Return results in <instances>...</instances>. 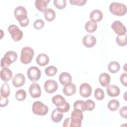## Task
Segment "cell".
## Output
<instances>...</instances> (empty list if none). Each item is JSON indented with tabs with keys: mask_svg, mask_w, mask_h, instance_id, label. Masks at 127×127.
Listing matches in <instances>:
<instances>
[{
	"mask_svg": "<svg viewBox=\"0 0 127 127\" xmlns=\"http://www.w3.org/2000/svg\"><path fill=\"white\" fill-rule=\"evenodd\" d=\"M81 111L74 109L71 114L70 118L65 119L63 123L64 127H80L83 119V115Z\"/></svg>",
	"mask_w": 127,
	"mask_h": 127,
	"instance_id": "1",
	"label": "cell"
},
{
	"mask_svg": "<svg viewBox=\"0 0 127 127\" xmlns=\"http://www.w3.org/2000/svg\"><path fill=\"white\" fill-rule=\"evenodd\" d=\"M14 14L16 19L22 27H26L29 23V19L27 17V11L23 6H17L14 11Z\"/></svg>",
	"mask_w": 127,
	"mask_h": 127,
	"instance_id": "2",
	"label": "cell"
},
{
	"mask_svg": "<svg viewBox=\"0 0 127 127\" xmlns=\"http://www.w3.org/2000/svg\"><path fill=\"white\" fill-rule=\"evenodd\" d=\"M110 11L113 14L119 16H122L126 14L127 6L122 3L113 2L109 6Z\"/></svg>",
	"mask_w": 127,
	"mask_h": 127,
	"instance_id": "3",
	"label": "cell"
},
{
	"mask_svg": "<svg viewBox=\"0 0 127 127\" xmlns=\"http://www.w3.org/2000/svg\"><path fill=\"white\" fill-rule=\"evenodd\" d=\"M17 59V53L13 51H7L1 59L0 65L2 68L9 66Z\"/></svg>",
	"mask_w": 127,
	"mask_h": 127,
	"instance_id": "4",
	"label": "cell"
},
{
	"mask_svg": "<svg viewBox=\"0 0 127 127\" xmlns=\"http://www.w3.org/2000/svg\"><path fill=\"white\" fill-rule=\"evenodd\" d=\"M34 55L33 49L30 47H25L21 51L20 61L22 63L27 64L31 63Z\"/></svg>",
	"mask_w": 127,
	"mask_h": 127,
	"instance_id": "5",
	"label": "cell"
},
{
	"mask_svg": "<svg viewBox=\"0 0 127 127\" xmlns=\"http://www.w3.org/2000/svg\"><path fill=\"white\" fill-rule=\"evenodd\" d=\"M48 111V107L41 101H35L32 105V112L35 115L41 116H45Z\"/></svg>",
	"mask_w": 127,
	"mask_h": 127,
	"instance_id": "6",
	"label": "cell"
},
{
	"mask_svg": "<svg viewBox=\"0 0 127 127\" xmlns=\"http://www.w3.org/2000/svg\"><path fill=\"white\" fill-rule=\"evenodd\" d=\"M8 31L12 39L15 42L20 41L23 37V32L15 25H10L8 28Z\"/></svg>",
	"mask_w": 127,
	"mask_h": 127,
	"instance_id": "7",
	"label": "cell"
},
{
	"mask_svg": "<svg viewBox=\"0 0 127 127\" xmlns=\"http://www.w3.org/2000/svg\"><path fill=\"white\" fill-rule=\"evenodd\" d=\"M27 76L32 81H37L41 77V72L37 66H31L29 68L27 72Z\"/></svg>",
	"mask_w": 127,
	"mask_h": 127,
	"instance_id": "8",
	"label": "cell"
},
{
	"mask_svg": "<svg viewBox=\"0 0 127 127\" xmlns=\"http://www.w3.org/2000/svg\"><path fill=\"white\" fill-rule=\"evenodd\" d=\"M111 28L118 35H125L127 32L126 26L120 21H114L111 25Z\"/></svg>",
	"mask_w": 127,
	"mask_h": 127,
	"instance_id": "9",
	"label": "cell"
},
{
	"mask_svg": "<svg viewBox=\"0 0 127 127\" xmlns=\"http://www.w3.org/2000/svg\"><path fill=\"white\" fill-rule=\"evenodd\" d=\"M44 87L46 92L48 93H53L58 89V85L55 80L49 79L45 82Z\"/></svg>",
	"mask_w": 127,
	"mask_h": 127,
	"instance_id": "10",
	"label": "cell"
},
{
	"mask_svg": "<svg viewBox=\"0 0 127 127\" xmlns=\"http://www.w3.org/2000/svg\"><path fill=\"white\" fill-rule=\"evenodd\" d=\"M29 92L32 98H39L41 95V89L40 85L36 83H32L29 86Z\"/></svg>",
	"mask_w": 127,
	"mask_h": 127,
	"instance_id": "11",
	"label": "cell"
},
{
	"mask_svg": "<svg viewBox=\"0 0 127 127\" xmlns=\"http://www.w3.org/2000/svg\"><path fill=\"white\" fill-rule=\"evenodd\" d=\"M92 93V87L87 83H82L79 87L80 95L84 98L89 97Z\"/></svg>",
	"mask_w": 127,
	"mask_h": 127,
	"instance_id": "12",
	"label": "cell"
},
{
	"mask_svg": "<svg viewBox=\"0 0 127 127\" xmlns=\"http://www.w3.org/2000/svg\"><path fill=\"white\" fill-rule=\"evenodd\" d=\"M82 43L85 47L89 48H91L96 44V39L93 35L87 34L83 37Z\"/></svg>",
	"mask_w": 127,
	"mask_h": 127,
	"instance_id": "13",
	"label": "cell"
},
{
	"mask_svg": "<svg viewBox=\"0 0 127 127\" xmlns=\"http://www.w3.org/2000/svg\"><path fill=\"white\" fill-rule=\"evenodd\" d=\"M25 82V76L21 73L16 74L12 79V84L15 87H19L23 86Z\"/></svg>",
	"mask_w": 127,
	"mask_h": 127,
	"instance_id": "14",
	"label": "cell"
},
{
	"mask_svg": "<svg viewBox=\"0 0 127 127\" xmlns=\"http://www.w3.org/2000/svg\"><path fill=\"white\" fill-rule=\"evenodd\" d=\"M76 91V86L72 83L70 82L65 85L63 88L64 94L67 96H70L75 93Z\"/></svg>",
	"mask_w": 127,
	"mask_h": 127,
	"instance_id": "15",
	"label": "cell"
},
{
	"mask_svg": "<svg viewBox=\"0 0 127 127\" xmlns=\"http://www.w3.org/2000/svg\"><path fill=\"white\" fill-rule=\"evenodd\" d=\"M108 95L110 97H117L120 93V89L115 85H108L106 88Z\"/></svg>",
	"mask_w": 127,
	"mask_h": 127,
	"instance_id": "16",
	"label": "cell"
},
{
	"mask_svg": "<svg viewBox=\"0 0 127 127\" xmlns=\"http://www.w3.org/2000/svg\"><path fill=\"white\" fill-rule=\"evenodd\" d=\"M0 75L2 81H9L12 78V72L10 69L7 67H4L2 68L0 70Z\"/></svg>",
	"mask_w": 127,
	"mask_h": 127,
	"instance_id": "17",
	"label": "cell"
},
{
	"mask_svg": "<svg viewBox=\"0 0 127 127\" xmlns=\"http://www.w3.org/2000/svg\"><path fill=\"white\" fill-rule=\"evenodd\" d=\"M103 18L102 12L99 9H94L90 14V19L91 21L97 22L100 21Z\"/></svg>",
	"mask_w": 127,
	"mask_h": 127,
	"instance_id": "18",
	"label": "cell"
},
{
	"mask_svg": "<svg viewBox=\"0 0 127 127\" xmlns=\"http://www.w3.org/2000/svg\"><path fill=\"white\" fill-rule=\"evenodd\" d=\"M49 57L44 53H41L38 55L36 58V63L40 66H45L49 63Z\"/></svg>",
	"mask_w": 127,
	"mask_h": 127,
	"instance_id": "19",
	"label": "cell"
},
{
	"mask_svg": "<svg viewBox=\"0 0 127 127\" xmlns=\"http://www.w3.org/2000/svg\"><path fill=\"white\" fill-rule=\"evenodd\" d=\"M59 80L62 85H65L71 82L72 77L71 75L69 73L63 72L60 74Z\"/></svg>",
	"mask_w": 127,
	"mask_h": 127,
	"instance_id": "20",
	"label": "cell"
},
{
	"mask_svg": "<svg viewBox=\"0 0 127 127\" xmlns=\"http://www.w3.org/2000/svg\"><path fill=\"white\" fill-rule=\"evenodd\" d=\"M49 2V0H37L35 2V5L38 10L44 12L46 10L48 3Z\"/></svg>",
	"mask_w": 127,
	"mask_h": 127,
	"instance_id": "21",
	"label": "cell"
},
{
	"mask_svg": "<svg viewBox=\"0 0 127 127\" xmlns=\"http://www.w3.org/2000/svg\"><path fill=\"white\" fill-rule=\"evenodd\" d=\"M56 106H57V109L62 113H66L68 112L70 109V105L65 100L61 101Z\"/></svg>",
	"mask_w": 127,
	"mask_h": 127,
	"instance_id": "22",
	"label": "cell"
},
{
	"mask_svg": "<svg viewBox=\"0 0 127 127\" xmlns=\"http://www.w3.org/2000/svg\"><path fill=\"white\" fill-rule=\"evenodd\" d=\"M111 77L109 74L107 73H102L99 77V81L100 84L104 87L107 86L110 82Z\"/></svg>",
	"mask_w": 127,
	"mask_h": 127,
	"instance_id": "23",
	"label": "cell"
},
{
	"mask_svg": "<svg viewBox=\"0 0 127 127\" xmlns=\"http://www.w3.org/2000/svg\"><path fill=\"white\" fill-rule=\"evenodd\" d=\"M63 117V114L59 111L57 109L53 110L51 114V119L54 123L60 122Z\"/></svg>",
	"mask_w": 127,
	"mask_h": 127,
	"instance_id": "24",
	"label": "cell"
},
{
	"mask_svg": "<svg viewBox=\"0 0 127 127\" xmlns=\"http://www.w3.org/2000/svg\"><path fill=\"white\" fill-rule=\"evenodd\" d=\"M44 17L48 21H53L56 17V13L52 8H48L44 12Z\"/></svg>",
	"mask_w": 127,
	"mask_h": 127,
	"instance_id": "25",
	"label": "cell"
},
{
	"mask_svg": "<svg viewBox=\"0 0 127 127\" xmlns=\"http://www.w3.org/2000/svg\"><path fill=\"white\" fill-rule=\"evenodd\" d=\"M97 28V24L92 21H88L85 24V29L88 33L95 32Z\"/></svg>",
	"mask_w": 127,
	"mask_h": 127,
	"instance_id": "26",
	"label": "cell"
},
{
	"mask_svg": "<svg viewBox=\"0 0 127 127\" xmlns=\"http://www.w3.org/2000/svg\"><path fill=\"white\" fill-rule=\"evenodd\" d=\"M109 71L113 73H117L120 69V65L119 63L116 61L110 62L108 65Z\"/></svg>",
	"mask_w": 127,
	"mask_h": 127,
	"instance_id": "27",
	"label": "cell"
},
{
	"mask_svg": "<svg viewBox=\"0 0 127 127\" xmlns=\"http://www.w3.org/2000/svg\"><path fill=\"white\" fill-rule=\"evenodd\" d=\"M10 94V88L7 82L4 83L0 88V96L7 98Z\"/></svg>",
	"mask_w": 127,
	"mask_h": 127,
	"instance_id": "28",
	"label": "cell"
},
{
	"mask_svg": "<svg viewBox=\"0 0 127 127\" xmlns=\"http://www.w3.org/2000/svg\"><path fill=\"white\" fill-rule=\"evenodd\" d=\"M107 107L110 111H115L119 109L120 107V103L116 99H112L108 102Z\"/></svg>",
	"mask_w": 127,
	"mask_h": 127,
	"instance_id": "29",
	"label": "cell"
},
{
	"mask_svg": "<svg viewBox=\"0 0 127 127\" xmlns=\"http://www.w3.org/2000/svg\"><path fill=\"white\" fill-rule=\"evenodd\" d=\"M74 109H77L84 112L86 110L85 102L81 100L76 101L73 104Z\"/></svg>",
	"mask_w": 127,
	"mask_h": 127,
	"instance_id": "30",
	"label": "cell"
},
{
	"mask_svg": "<svg viewBox=\"0 0 127 127\" xmlns=\"http://www.w3.org/2000/svg\"><path fill=\"white\" fill-rule=\"evenodd\" d=\"M15 97L18 101H22L25 99L26 97V93L23 89H19L17 90L15 94Z\"/></svg>",
	"mask_w": 127,
	"mask_h": 127,
	"instance_id": "31",
	"label": "cell"
},
{
	"mask_svg": "<svg viewBox=\"0 0 127 127\" xmlns=\"http://www.w3.org/2000/svg\"><path fill=\"white\" fill-rule=\"evenodd\" d=\"M58 69L54 65H50L46 67L45 72L47 75L49 76H53L57 72Z\"/></svg>",
	"mask_w": 127,
	"mask_h": 127,
	"instance_id": "32",
	"label": "cell"
},
{
	"mask_svg": "<svg viewBox=\"0 0 127 127\" xmlns=\"http://www.w3.org/2000/svg\"><path fill=\"white\" fill-rule=\"evenodd\" d=\"M116 41L118 45L120 46H125L127 45V35H118L116 38Z\"/></svg>",
	"mask_w": 127,
	"mask_h": 127,
	"instance_id": "33",
	"label": "cell"
},
{
	"mask_svg": "<svg viewBox=\"0 0 127 127\" xmlns=\"http://www.w3.org/2000/svg\"><path fill=\"white\" fill-rule=\"evenodd\" d=\"M54 3L55 6L59 9H64L66 5L65 0H54Z\"/></svg>",
	"mask_w": 127,
	"mask_h": 127,
	"instance_id": "34",
	"label": "cell"
},
{
	"mask_svg": "<svg viewBox=\"0 0 127 127\" xmlns=\"http://www.w3.org/2000/svg\"><path fill=\"white\" fill-rule=\"evenodd\" d=\"M95 98L98 100H102L104 98V92L103 90L100 88H97L94 92Z\"/></svg>",
	"mask_w": 127,
	"mask_h": 127,
	"instance_id": "35",
	"label": "cell"
},
{
	"mask_svg": "<svg viewBox=\"0 0 127 127\" xmlns=\"http://www.w3.org/2000/svg\"><path fill=\"white\" fill-rule=\"evenodd\" d=\"M44 26V22L42 19H38L36 20L33 23V27L37 30L41 29Z\"/></svg>",
	"mask_w": 127,
	"mask_h": 127,
	"instance_id": "36",
	"label": "cell"
},
{
	"mask_svg": "<svg viewBox=\"0 0 127 127\" xmlns=\"http://www.w3.org/2000/svg\"><path fill=\"white\" fill-rule=\"evenodd\" d=\"M86 104V110L87 111H92L95 107V104L94 102L91 100H87L85 101Z\"/></svg>",
	"mask_w": 127,
	"mask_h": 127,
	"instance_id": "37",
	"label": "cell"
},
{
	"mask_svg": "<svg viewBox=\"0 0 127 127\" xmlns=\"http://www.w3.org/2000/svg\"><path fill=\"white\" fill-rule=\"evenodd\" d=\"M64 99H65L64 98V97H63L61 95L57 94L53 97V98L52 99V101L53 103L55 105H56L58 103H59V102H60L61 101H62Z\"/></svg>",
	"mask_w": 127,
	"mask_h": 127,
	"instance_id": "38",
	"label": "cell"
},
{
	"mask_svg": "<svg viewBox=\"0 0 127 127\" xmlns=\"http://www.w3.org/2000/svg\"><path fill=\"white\" fill-rule=\"evenodd\" d=\"M86 2L87 0H69V2L71 5H76L78 6H82Z\"/></svg>",
	"mask_w": 127,
	"mask_h": 127,
	"instance_id": "39",
	"label": "cell"
},
{
	"mask_svg": "<svg viewBox=\"0 0 127 127\" xmlns=\"http://www.w3.org/2000/svg\"><path fill=\"white\" fill-rule=\"evenodd\" d=\"M120 114L122 117L126 119L127 118V106H124L121 108L119 111Z\"/></svg>",
	"mask_w": 127,
	"mask_h": 127,
	"instance_id": "40",
	"label": "cell"
},
{
	"mask_svg": "<svg viewBox=\"0 0 127 127\" xmlns=\"http://www.w3.org/2000/svg\"><path fill=\"white\" fill-rule=\"evenodd\" d=\"M120 81L125 86H127V73H123L120 76Z\"/></svg>",
	"mask_w": 127,
	"mask_h": 127,
	"instance_id": "41",
	"label": "cell"
},
{
	"mask_svg": "<svg viewBox=\"0 0 127 127\" xmlns=\"http://www.w3.org/2000/svg\"><path fill=\"white\" fill-rule=\"evenodd\" d=\"M8 103V100L5 97L0 96V107H3L7 106Z\"/></svg>",
	"mask_w": 127,
	"mask_h": 127,
	"instance_id": "42",
	"label": "cell"
}]
</instances>
